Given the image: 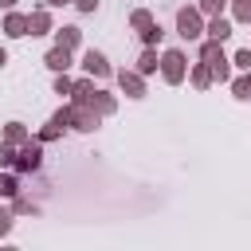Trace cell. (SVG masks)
I'll return each instance as SVG.
<instances>
[{
    "label": "cell",
    "mask_w": 251,
    "mask_h": 251,
    "mask_svg": "<svg viewBox=\"0 0 251 251\" xmlns=\"http://www.w3.org/2000/svg\"><path fill=\"white\" fill-rule=\"evenodd\" d=\"M204 31H208V39H220V43H224V39H227V35H231V24H227V20H224V16H212V20H208V27H204Z\"/></svg>",
    "instance_id": "cell-10"
},
{
    "label": "cell",
    "mask_w": 251,
    "mask_h": 251,
    "mask_svg": "<svg viewBox=\"0 0 251 251\" xmlns=\"http://www.w3.org/2000/svg\"><path fill=\"white\" fill-rule=\"evenodd\" d=\"M82 67H86V75H94V78H106V75H110V63H106V55H102V51H94V47L82 55Z\"/></svg>",
    "instance_id": "cell-5"
},
{
    "label": "cell",
    "mask_w": 251,
    "mask_h": 251,
    "mask_svg": "<svg viewBox=\"0 0 251 251\" xmlns=\"http://www.w3.org/2000/svg\"><path fill=\"white\" fill-rule=\"evenodd\" d=\"M129 24H133V27H137V31H141V27H149V24H153V16H149V12H145V8H137V12H133V16H129Z\"/></svg>",
    "instance_id": "cell-19"
},
{
    "label": "cell",
    "mask_w": 251,
    "mask_h": 251,
    "mask_svg": "<svg viewBox=\"0 0 251 251\" xmlns=\"http://www.w3.org/2000/svg\"><path fill=\"white\" fill-rule=\"evenodd\" d=\"M4 63H8V51H4V47H0V67H4Z\"/></svg>",
    "instance_id": "cell-30"
},
{
    "label": "cell",
    "mask_w": 251,
    "mask_h": 251,
    "mask_svg": "<svg viewBox=\"0 0 251 251\" xmlns=\"http://www.w3.org/2000/svg\"><path fill=\"white\" fill-rule=\"evenodd\" d=\"M235 20L251 24V0H235Z\"/></svg>",
    "instance_id": "cell-23"
},
{
    "label": "cell",
    "mask_w": 251,
    "mask_h": 251,
    "mask_svg": "<svg viewBox=\"0 0 251 251\" xmlns=\"http://www.w3.org/2000/svg\"><path fill=\"white\" fill-rule=\"evenodd\" d=\"M192 82H196V86H200V90H204V86H208V82H212V67H208V63H200V67H196V71H192Z\"/></svg>",
    "instance_id": "cell-16"
},
{
    "label": "cell",
    "mask_w": 251,
    "mask_h": 251,
    "mask_svg": "<svg viewBox=\"0 0 251 251\" xmlns=\"http://www.w3.org/2000/svg\"><path fill=\"white\" fill-rule=\"evenodd\" d=\"M71 126H75V129H86V133L98 129V110L86 106V102H75V106H71Z\"/></svg>",
    "instance_id": "cell-4"
},
{
    "label": "cell",
    "mask_w": 251,
    "mask_h": 251,
    "mask_svg": "<svg viewBox=\"0 0 251 251\" xmlns=\"http://www.w3.org/2000/svg\"><path fill=\"white\" fill-rule=\"evenodd\" d=\"M161 75H165V82L176 86V82L184 78V51H176V47L165 51V55H161Z\"/></svg>",
    "instance_id": "cell-3"
},
{
    "label": "cell",
    "mask_w": 251,
    "mask_h": 251,
    "mask_svg": "<svg viewBox=\"0 0 251 251\" xmlns=\"http://www.w3.org/2000/svg\"><path fill=\"white\" fill-rule=\"evenodd\" d=\"M200 59L212 67V75H216L220 82H227V78H231V59L224 55L220 39H208V43H200Z\"/></svg>",
    "instance_id": "cell-1"
},
{
    "label": "cell",
    "mask_w": 251,
    "mask_h": 251,
    "mask_svg": "<svg viewBox=\"0 0 251 251\" xmlns=\"http://www.w3.org/2000/svg\"><path fill=\"white\" fill-rule=\"evenodd\" d=\"M27 31H31V35L51 31V16H47V12H31V16H27Z\"/></svg>",
    "instance_id": "cell-11"
},
{
    "label": "cell",
    "mask_w": 251,
    "mask_h": 251,
    "mask_svg": "<svg viewBox=\"0 0 251 251\" xmlns=\"http://www.w3.org/2000/svg\"><path fill=\"white\" fill-rule=\"evenodd\" d=\"M47 8H63V4H71V0H43Z\"/></svg>",
    "instance_id": "cell-29"
},
{
    "label": "cell",
    "mask_w": 251,
    "mask_h": 251,
    "mask_svg": "<svg viewBox=\"0 0 251 251\" xmlns=\"http://www.w3.org/2000/svg\"><path fill=\"white\" fill-rule=\"evenodd\" d=\"M86 106H94L98 114H110V110H114V98H110L106 90H90V98H86Z\"/></svg>",
    "instance_id": "cell-13"
},
{
    "label": "cell",
    "mask_w": 251,
    "mask_h": 251,
    "mask_svg": "<svg viewBox=\"0 0 251 251\" xmlns=\"http://www.w3.org/2000/svg\"><path fill=\"white\" fill-rule=\"evenodd\" d=\"M137 71H141V75H153V71H157V51H141Z\"/></svg>",
    "instance_id": "cell-15"
},
{
    "label": "cell",
    "mask_w": 251,
    "mask_h": 251,
    "mask_svg": "<svg viewBox=\"0 0 251 251\" xmlns=\"http://www.w3.org/2000/svg\"><path fill=\"white\" fill-rule=\"evenodd\" d=\"M78 39H82V31H78V27H59V31H55V43H59V47H67V51H71V47H78Z\"/></svg>",
    "instance_id": "cell-12"
},
{
    "label": "cell",
    "mask_w": 251,
    "mask_h": 251,
    "mask_svg": "<svg viewBox=\"0 0 251 251\" xmlns=\"http://www.w3.org/2000/svg\"><path fill=\"white\" fill-rule=\"evenodd\" d=\"M239 71H251V47H243V51H235V59H231Z\"/></svg>",
    "instance_id": "cell-22"
},
{
    "label": "cell",
    "mask_w": 251,
    "mask_h": 251,
    "mask_svg": "<svg viewBox=\"0 0 251 251\" xmlns=\"http://www.w3.org/2000/svg\"><path fill=\"white\" fill-rule=\"evenodd\" d=\"M8 231H12V212L0 208V235H8Z\"/></svg>",
    "instance_id": "cell-27"
},
{
    "label": "cell",
    "mask_w": 251,
    "mask_h": 251,
    "mask_svg": "<svg viewBox=\"0 0 251 251\" xmlns=\"http://www.w3.org/2000/svg\"><path fill=\"white\" fill-rule=\"evenodd\" d=\"M71 90H75V82H71V78L59 71V78H55V94H71Z\"/></svg>",
    "instance_id": "cell-25"
},
{
    "label": "cell",
    "mask_w": 251,
    "mask_h": 251,
    "mask_svg": "<svg viewBox=\"0 0 251 251\" xmlns=\"http://www.w3.org/2000/svg\"><path fill=\"white\" fill-rule=\"evenodd\" d=\"M75 8H78V12H94V8H98V0H75Z\"/></svg>",
    "instance_id": "cell-28"
},
{
    "label": "cell",
    "mask_w": 251,
    "mask_h": 251,
    "mask_svg": "<svg viewBox=\"0 0 251 251\" xmlns=\"http://www.w3.org/2000/svg\"><path fill=\"white\" fill-rule=\"evenodd\" d=\"M4 31H8L12 39H20V35H27V16H20V12H12V8H8V20H4Z\"/></svg>",
    "instance_id": "cell-8"
},
{
    "label": "cell",
    "mask_w": 251,
    "mask_h": 251,
    "mask_svg": "<svg viewBox=\"0 0 251 251\" xmlns=\"http://www.w3.org/2000/svg\"><path fill=\"white\" fill-rule=\"evenodd\" d=\"M0 165H4V169L16 165V149H12V141H0Z\"/></svg>",
    "instance_id": "cell-20"
},
{
    "label": "cell",
    "mask_w": 251,
    "mask_h": 251,
    "mask_svg": "<svg viewBox=\"0 0 251 251\" xmlns=\"http://www.w3.org/2000/svg\"><path fill=\"white\" fill-rule=\"evenodd\" d=\"M0 8H16V0H0Z\"/></svg>",
    "instance_id": "cell-31"
},
{
    "label": "cell",
    "mask_w": 251,
    "mask_h": 251,
    "mask_svg": "<svg viewBox=\"0 0 251 251\" xmlns=\"http://www.w3.org/2000/svg\"><path fill=\"white\" fill-rule=\"evenodd\" d=\"M231 90H235V98H251V71H247L243 78H235V82H231Z\"/></svg>",
    "instance_id": "cell-18"
},
{
    "label": "cell",
    "mask_w": 251,
    "mask_h": 251,
    "mask_svg": "<svg viewBox=\"0 0 251 251\" xmlns=\"http://www.w3.org/2000/svg\"><path fill=\"white\" fill-rule=\"evenodd\" d=\"M118 86L129 94V98H141L145 94V82H141V71H118Z\"/></svg>",
    "instance_id": "cell-6"
},
{
    "label": "cell",
    "mask_w": 251,
    "mask_h": 251,
    "mask_svg": "<svg viewBox=\"0 0 251 251\" xmlns=\"http://www.w3.org/2000/svg\"><path fill=\"white\" fill-rule=\"evenodd\" d=\"M16 165H20V169H39V165H43V149H39L35 141H27V145L16 153Z\"/></svg>",
    "instance_id": "cell-7"
},
{
    "label": "cell",
    "mask_w": 251,
    "mask_h": 251,
    "mask_svg": "<svg viewBox=\"0 0 251 251\" xmlns=\"http://www.w3.org/2000/svg\"><path fill=\"white\" fill-rule=\"evenodd\" d=\"M161 35H165V31H161V24H149V27H141V39H145V43H157Z\"/></svg>",
    "instance_id": "cell-21"
},
{
    "label": "cell",
    "mask_w": 251,
    "mask_h": 251,
    "mask_svg": "<svg viewBox=\"0 0 251 251\" xmlns=\"http://www.w3.org/2000/svg\"><path fill=\"white\" fill-rule=\"evenodd\" d=\"M200 12L204 16H220L224 12V0H200Z\"/></svg>",
    "instance_id": "cell-24"
},
{
    "label": "cell",
    "mask_w": 251,
    "mask_h": 251,
    "mask_svg": "<svg viewBox=\"0 0 251 251\" xmlns=\"http://www.w3.org/2000/svg\"><path fill=\"white\" fill-rule=\"evenodd\" d=\"M0 196H16V176H0Z\"/></svg>",
    "instance_id": "cell-26"
},
{
    "label": "cell",
    "mask_w": 251,
    "mask_h": 251,
    "mask_svg": "<svg viewBox=\"0 0 251 251\" xmlns=\"http://www.w3.org/2000/svg\"><path fill=\"white\" fill-rule=\"evenodd\" d=\"M176 31H180L184 39H200V35H204L200 12H196V8H180V12H176Z\"/></svg>",
    "instance_id": "cell-2"
},
{
    "label": "cell",
    "mask_w": 251,
    "mask_h": 251,
    "mask_svg": "<svg viewBox=\"0 0 251 251\" xmlns=\"http://www.w3.org/2000/svg\"><path fill=\"white\" fill-rule=\"evenodd\" d=\"M4 141H12V145H27L31 137H27V129H24L20 122H8V126H4Z\"/></svg>",
    "instance_id": "cell-14"
},
{
    "label": "cell",
    "mask_w": 251,
    "mask_h": 251,
    "mask_svg": "<svg viewBox=\"0 0 251 251\" xmlns=\"http://www.w3.org/2000/svg\"><path fill=\"white\" fill-rule=\"evenodd\" d=\"M43 63H47V67H51V71H67V67H71V51H67V47H59V43H55V47H51V51H47V59H43Z\"/></svg>",
    "instance_id": "cell-9"
},
{
    "label": "cell",
    "mask_w": 251,
    "mask_h": 251,
    "mask_svg": "<svg viewBox=\"0 0 251 251\" xmlns=\"http://www.w3.org/2000/svg\"><path fill=\"white\" fill-rule=\"evenodd\" d=\"M90 90H94V82H90V78H78L71 94H75V102H86V98H90Z\"/></svg>",
    "instance_id": "cell-17"
}]
</instances>
